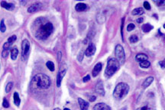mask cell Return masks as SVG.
<instances>
[{"label": "cell", "mask_w": 165, "mask_h": 110, "mask_svg": "<svg viewBox=\"0 0 165 110\" xmlns=\"http://www.w3.org/2000/svg\"><path fill=\"white\" fill-rule=\"evenodd\" d=\"M32 30L38 39L45 40L53 32L54 27L52 23L44 18H38L33 23Z\"/></svg>", "instance_id": "cell-1"}, {"label": "cell", "mask_w": 165, "mask_h": 110, "mask_svg": "<svg viewBox=\"0 0 165 110\" xmlns=\"http://www.w3.org/2000/svg\"><path fill=\"white\" fill-rule=\"evenodd\" d=\"M32 84L37 88L46 89L50 87L51 81L48 76L44 73H38L33 77Z\"/></svg>", "instance_id": "cell-2"}, {"label": "cell", "mask_w": 165, "mask_h": 110, "mask_svg": "<svg viewBox=\"0 0 165 110\" xmlns=\"http://www.w3.org/2000/svg\"><path fill=\"white\" fill-rule=\"evenodd\" d=\"M129 92V86L125 83H119L116 86L114 92H113V96L115 99L120 100L123 98H125Z\"/></svg>", "instance_id": "cell-3"}, {"label": "cell", "mask_w": 165, "mask_h": 110, "mask_svg": "<svg viewBox=\"0 0 165 110\" xmlns=\"http://www.w3.org/2000/svg\"><path fill=\"white\" fill-rule=\"evenodd\" d=\"M119 67H120V64L116 58H114V57L110 58L108 61L107 67L105 71L106 76L109 78L112 76H113L114 73L119 69Z\"/></svg>", "instance_id": "cell-4"}, {"label": "cell", "mask_w": 165, "mask_h": 110, "mask_svg": "<svg viewBox=\"0 0 165 110\" xmlns=\"http://www.w3.org/2000/svg\"><path fill=\"white\" fill-rule=\"evenodd\" d=\"M115 54L116 56L117 57L118 61L119 62V64H123L125 61V51H124V48L122 47V45L118 44L116 47L115 49Z\"/></svg>", "instance_id": "cell-5"}, {"label": "cell", "mask_w": 165, "mask_h": 110, "mask_svg": "<svg viewBox=\"0 0 165 110\" xmlns=\"http://www.w3.org/2000/svg\"><path fill=\"white\" fill-rule=\"evenodd\" d=\"M30 43L27 39L23 40L22 44V59H27L30 54Z\"/></svg>", "instance_id": "cell-6"}, {"label": "cell", "mask_w": 165, "mask_h": 110, "mask_svg": "<svg viewBox=\"0 0 165 110\" xmlns=\"http://www.w3.org/2000/svg\"><path fill=\"white\" fill-rule=\"evenodd\" d=\"M96 92L101 96H105V89H104V85L102 80H99L96 85Z\"/></svg>", "instance_id": "cell-7"}, {"label": "cell", "mask_w": 165, "mask_h": 110, "mask_svg": "<svg viewBox=\"0 0 165 110\" xmlns=\"http://www.w3.org/2000/svg\"><path fill=\"white\" fill-rule=\"evenodd\" d=\"M96 52V46L94 45V44L90 43L89 45L88 46V47L86 49V51L84 52V54L86 57H90L92 56Z\"/></svg>", "instance_id": "cell-8"}, {"label": "cell", "mask_w": 165, "mask_h": 110, "mask_svg": "<svg viewBox=\"0 0 165 110\" xmlns=\"http://www.w3.org/2000/svg\"><path fill=\"white\" fill-rule=\"evenodd\" d=\"M41 8H42V4L41 2H36L28 8V12L29 13H34V12H36L37 11H39Z\"/></svg>", "instance_id": "cell-9"}, {"label": "cell", "mask_w": 165, "mask_h": 110, "mask_svg": "<svg viewBox=\"0 0 165 110\" xmlns=\"http://www.w3.org/2000/svg\"><path fill=\"white\" fill-rule=\"evenodd\" d=\"M93 110H111L110 107L103 103H100L98 104H96L93 107Z\"/></svg>", "instance_id": "cell-10"}, {"label": "cell", "mask_w": 165, "mask_h": 110, "mask_svg": "<svg viewBox=\"0 0 165 110\" xmlns=\"http://www.w3.org/2000/svg\"><path fill=\"white\" fill-rule=\"evenodd\" d=\"M78 103H79V105H80V107L81 110H87L88 109L89 103L86 101L83 100V99H81V98H78Z\"/></svg>", "instance_id": "cell-11"}, {"label": "cell", "mask_w": 165, "mask_h": 110, "mask_svg": "<svg viewBox=\"0 0 165 110\" xmlns=\"http://www.w3.org/2000/svg\"><path fill=\"white\" fill-rule=\"evenodd\" d=\"M66 73V70H64V71H61L58 73L57 74V87H60L61 85V82H62V79Z\"/></svg>", "instance_id": "cell-12"}, {"label": "cell", "mask_w": 165, "mask_h": 110, "mask_svg": "<svg viewBox=\"0 0 165 110\" xmlns=\"http://www.w3.org/2000/svg\"><path fill=\"white\" fill-rule=\"evenodd\" d=\"M102 64H101V63H98V64H96V66H95L94 68H93V71H92V76H94V77L96 76L100 73L101 70H102Z\"/></svg>", "instance_id": "cell-13"}, {"label": "cell", "mask_w": 165, "mask_h": 110, "mask_svg": "<svg viewBox=\"0 0 165 110\" xmlns=\"http://www.w3.org/2000/svg\"><path fill=\"white\" fill-rule=\"evenodd\" d=\"M1 5L2 8L7 9V10H13L15 8V5L12 3H9L5 1H2L1 2Z\"/></svg>", "instance_id": "cell-14"}, {"label": "cell", "mask_w": 165, "mask_h": 110, "mask_svg": "<svg viewBox=\"0 0 165 110\" xmlns=\"http://www.w3.org/2000/svg\"><path fill=\"white\" fill-rule=\"evenodd\" d=\"M86 8H87V5L84 3H82V2L77 4L75 6V9L77 12H83Z\"/></svg>", "instance_id": "cell-15"}, {"label": "cell", "mask_w": 165, "mask_h": 110, "mask_svg": "<svg viewBox=\"0 0 165 110\" xmlns=\"http://www.w3.org/2000/svg\"><path fill=\"white\" fill-rule=\"evenodd\" d=\"M154 81V77H152V76H149V77H148L144 81V83H143V84H142V86H143V88L144 89H146V88H148L151 84V83Z\"/></svg>", "instance_id": "cell-16"}, {"label": "cell", "mask_w": 165, "mask_h": 110, "mask_svg": "<svg viewBox=\"0 0 165 110\" xmlns=\"http://www.w3.org/2000/svg\"><path fill=\"white\" fill-rule=\"evenodd\" d=\"M148 56L146 54H138L135 57V60H136V61H138V62L148 61Z\"/></svg>", "instance_id": "cell-17"}, {"label": "cell", "mask_w": 165, "mask_h": 110, "mask_svg": "<svg viewBox=\"0 0 165 110\" xmlns=\"http://www.w3.org/2000/svg\"><path fill=\"white\" fill-rule=\"evenodd\" d=\"M18 55V50L17 49V47H15L12 49V51H11V58L13 60V61H15V60H16Z\"/></svg>", "instance_id": "cell-18"}, {"label": "cell", "mask_w": 165, "mask_h": 110, "mask_svg": "<svg viewBox=\"0 0 165 110\" xmlns=\"http://www.w3.org/2000/svg\"><path fill=\"white\" fill-rule=\"evenodd\" d=\"M152 29H153V26L151 25H150L149 23L144 24V25H142V30H143V32H145V33L149 32L150 31H151Z\"/></svg>", "instance_id": "cell-19"}, {"label": "cell", "mask_w": 165, "mask_h": 110, "mask_svg": "<svg viewBox=\"0 0 165 110\" xmlns=\"http://www.w3.org/2000/svg\"><path fill=\"white\" fill-rule=\"evenodd\" d=\"M144 9L142 8H135L134 9L131 14L133 15H143L144 14Z\"/></svg>", "instance_id": "cell-20"}, {"label": "cell", "mask_w": 165, "mask_h": 110, "mask_svg": "<svg viewBox=\"0 0 165 110\" xmlns=\"http://www.w3.org/2000/svg\"><path fill=\"white\" fill-rule=\"evenodd\" d=\"M20 103H21V100H20V97H19V95L18 93H14V103L15 104V106H19L20 105Z\"/></svg>", "instance_id": "cell-21"}, {"label": "cell", "mask_w": 165, "mask_h": 110, "mask_svg": "<svg viewBox=\"0 0 165 110\" xmlns=\"http://www.w3.org/2000/svg\"><path fill=\"white\" fill-rule=\"evenodd\" d=\"M47 67L50 70V71H54V64L52 61H47L46 63Z\"/></svg>", "instance_id": "cell-22"}, {"label": "cell", "mask_w": 165, "mask_h": 110, "mask_svg": "<svg viewBox=\"0 0 165 110\" xmlns=\"http://www.w3.org/2000/svg\"><path fill=\"white\" fill-rule=\"evenodd\" d=\"M150 65L151 64L148 61H144L140 62V67L142 68H148L150 67Z\"/></svg>", "instance_id": "cell-23"}, {"label": "cell", "mask_w": 165, "mask_h": 110, "mask_svg": "<svg viewBox=\"0 0 165 110\" xmlns=\"http://www.w3.org/2000/svg\"><path fill=\"white\" fill-rule=\"evenodd\" d=\"M5 30H6V26L4 22V19H2L1 22H0V31L3 33L5 32Z\"/></svg>", "instance_id": "cell-24"}, {"label": "cell", "mask_w": 165, "mask_h": 110, "mask_svg": "<svg viewBox=\"0 0 165 110\" xmlns=\"http://www.w3.org/2000/svg\"><path fill=\"white\" fill-rule=\"evenodd\" d=\"M129 41L131 43H136L138 41V37L137 35H131L130 37H129Z\"/></svg>", "instance_id": "cell-25"}, {"label": "cell", "mask_w": 165, "mask_h": 110, "mask_svg": "<svg viewBox=\"0 0 165 110\" xmlns=\"http://www.w3.org/2000/svg\"><path fill=\"white\" fill-rule=\"evenodd\" d=\"M12 87H13V83L12 82L8 83V84L6 85V87H5V92L6 93H9L10 91L12 90Z\"/></svg>", "instance_id": "cell-26"}, {"label": "cell", "mask_w": 165, "mask_h": 110, "mask_svg": "<svg viewBox=\"0 0 165 110\" xmlns=\"http://www.w3.org/2000/svg\"><path fill=\"white\" fill-rule=\"evenodd\" d=\"M16 40V36L15 35H12V36H11V37H8V41H7V42L8 43H9L10 44H12V43L15 41Z\"/></svg>", "instance_id": "cell-27"}, {"label": "cell", "mask_w": 165, "mask_h": 110, "mask_svg": "<svg viewBox=\"0 0 165 110\" xmlns=\"http://www.w3.org/2000/svg\"><path fill=\"white\" fill-rule=\"evenodd\" d=\"M135 28V25H134L133 23H130V24H128V27H127V31L128 32H131V31H132V30Z\"/></svg>", "instance_id": "cell-28"}, {"label": "cell", "mask_w": 165, "mask_h": 110, "mask_svg": "<svg viewBox=\"0 0 165 110\" xmlns=\"http://www.w3.org/2000/svg\"><path fill=\"white\" fill-rule=\"evenodd\" d=\"M8 52H9V50H5V49H4V50H3V51H2V57L6 58V57H8Z\"/></svg>", "instance_id": "cell-29"}, {"label": "cell", "mask_w": 165, "mask_h": 110, "mask_svg": "<svg viewBox=\"0 0 165 110\" xmlns=\"http://www.w3.org/2000/svg\"><path fill=\"white\" fill-rule=\"evenodd\" d=\"M2 106L4 108H8L9 107V103H8V101L7 100V99L5 98L3 99V103H2Z\"/></svg>", "instance_id": "cell-30"}, {"label": "cell", "mask_w": 165, "mask_h": 110, "mask_svg": "<svg viewBox=\"0 0 165 110\" xmlns=\"http://www.w3.org/2000/svg\"><path fill=\"white\" fill-rule=\"evenodd\" d=\"M144 8L147 9V10H150L151 9V5H150L148 2H144Z\"/></svg>", "instance_id": "cell-31"}, {"label": "cell", "mask_w": 165, "mask_h": 110, "mask_svg": "<svg viewBox=\"0 0 165 110\" xmlns=\"http://www.w3.org/2000/svg\"><path fill=\"white\" fill-rule=\"evenodd\" d=\"M137 110H151V109L149 108V106H148L145 105V106H141V107L138 108Z\"/></svg>", "instance_id": "cell-32"}, {"label": "cell", "mask_w": 165, "mask_h": 110, "mask_svg": "<svg viewBox=\"0 0 165 110\" xmlns=\"http://www.w3.org/2000/svg\"><path fill=\"white\" fill-rule=\"evenodd\" d=\"M124 22H125V18L122 19V26H121V33H122V38L123 40V28H124Z\"/></svg>", "instance_id": "cell-33"}, {"label": "cell", "mask_w": 165, "mask_h": 110, "mask_svg": "<svg viewBox=\"0 0 165 110\" xmlns=\"http://www.w3.org/2000/svg\"><path fill=\"white\" fill-rule=\"evenodd\" d=\"M90 79V76L89 75H86L84 78H83V82L84 83H86V82H88L89 80Z\"/></svg>", "instance_id": "cell-34"}, {"label": "cell", "mask_w": 165, "mask_h": 110, "mask_svg": "<svg viewBox=\"0 0 165 110\" xmlns=\"http://www.w3.org/2000/svg\"><path fill=\"white\" fill-rule=\"evenodd\" d=\"M159 65L161 67L162 69H164V67H165V65H164V61H160V62H159Z\"/></svg>", "instance_id": "cell-35"}, {"label": "cell", "mask_w": 165, "mask_h": 110, "mask_svg": "<svg viewBox=\"0 0 165 110\" xmlns=\"http://www.w3.org/2000/svg\"><path fill=\"white\" fill-rule=\"evenodd\" d=\"M96 97L93 96H91V97H90L89 101H90V102H94V101L96 100Z\"/></svg>", "instance_id": "cell-36"}, {"label": "cell", "mask_w": 165, "mask_h": 110, "mask_svg": "<svg viewBox=\"0 0 165 110\" xmlns=\"http://www.w3.org/2000/svg\"><path fill=\"white\" fill-rule=\"evenodd\" d=\"M80 57V58L79 59V61H81L82 60V57H83V55H82V51H81V52L79 54V57H78V58H79Z\"/></svg>", "instance_id": "cell-37"}, {"label": "cell", "mask_w": 165, "mask_h": 110, "mask_svg": "<svg viewBox=\"0 0 165 110\" xmlns=\"http://www.w3.org/2000/svg\"><path fill=\"white\" fill-rule=\"evenodd\" d=\"M143 18H138V19H137V22L138 23H141L142 22H143Z\"/></svg>", "instance_id": "cell-38"}, {"label": "cell", "mask_w": 165, "mask_h": 110, "mask_svg": "<svg viewBox=\"0 0 165 110\" xmlns=\"http://www.w3.org/2000/svg\"><path fill=\"white\" fill-rule=\"evenodd\" d=\"M158 5H164V3H165V2L164 1H161V2H155Z\"/></svg>", "instance_id": "cell-39"}, {"label": "cell", "mask_w": 165, "mask_h": 110, "mask_svg": "<svg viewBox=\"0 0 165 110\" xmlns=\"http://www.w3.org/2000/svg\"><path fill=\"white\" fill-rule=\"evenodd\" d=\"M60 57H61V53H60V52H58V60H59V61L60 60Z\"/></svg>", "instance_id": "cell-40"}, {"label": "cell", "mask_w": 165, "mask_h": 110, "mask_svg": "<svg viewBox=\"0 0 165 110\" xmlns=\"http://www.w3.org/2000/svg\"><path fill=\"white\" fill-rule=\"evenodd\" d=\"M54 110H60V109L59 108H56V109H54Z\"/></svg>", "instance_id": "cell-41"}, {"label": "cell", "mask_w": 165, "mask_h": 110, "mask_svg": "<svg viewBox=\"0 0 165 110\" xmlns=\"http://www.w3.org/2000/svg\"><path fill=\"white\" fill-rule=\"evenodd\" d=\"M64 110H70V109H67V108H65Z\"/></svg>", "instance_id": "cell-42"}]
</instances>
